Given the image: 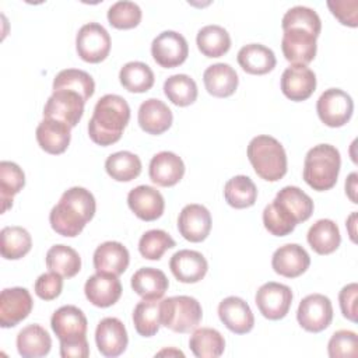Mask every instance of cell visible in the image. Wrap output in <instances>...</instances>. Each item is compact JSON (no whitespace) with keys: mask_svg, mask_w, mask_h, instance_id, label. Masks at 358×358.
Here are the masks:
<instances>
[{"mask_svg":"<svg viewBox=\"0 0 358 358\" xmlns=\"http://www.w3.org/2000/svg\"><path fill=\"white\" fill-rule=\"evenodd\" d=\"M25 185L24 171L11 161L0 162V200L1 213L13 206V197L21 192Z\"/></svg>","mask_w":358,"mask_h":358,"instance_id":"74e56055","label":"cell"},{"mask_svg":"<svg viewBox=\"0 0 358 358\" xmlns=\"http://www.w3.org/2000/svg\"><path fill=\"white\" fill-rule=\"evenodd\" d=\"M329 357L345 358L358 355V337L352 330H337L329 340L327 344Z\"/></svg>","mask_w":358,"mask_h":358,"instance_id":"c3c4849f","label":"cell"},{"mask_svg":"<svg viewBox=\"0 0 358 358\" xmlns=\"http://www.w3.org/2000/svg\"><path fill=\"white\" fill-rule=\"evenodd\" d=\"M95 343L103 357L115 358L126 351L129 337L124 324L117 317H103L95 330Z\"/></svg>","mask_w":358,"mask_h":358,"instance_id":"9a60e30c","label":"cell"},{"mask_svg":"<svg viewBox=\"0 0 358 358\" xmlns=\"http://www.w3.org/2000/svg\"><path fill=\"white\" fill-rule=\"evenodd\" d=\"M108 21L117 29H130L140 24L141 8L130 0H119L108 8Z\"/></svg>","mask_w":358,"mask_h":358,"instance_id":"bcb514c9","label":"cell"},{"mask_svg":"<svg viewBox=\"0 0 358 358\" xmlns=\"http://www.w3.org/2000/svg\"><path fill=\"white\" fill-rule=\"evenodd\" d=\"M355 224H357V213L352 211V213L350 214V217L347 218V221H345V227H347V229H348V234H350V238H351L352 242L357 241V239H355Z\"/></svg>","mask_w":358,"mask_h":358,"instance_id":"11a10c76","label":"cell"},{"mask_svg":"<svg viewBox=\"0 0 358 358\" xmlns=\"http://www.w3.org/2000/svg\"><path fill=\"white\" fill-rule=\"evenodd\" d=\"M357 296H358L357 282L344 285L338 294V302H340V309L343 316L354 323L357 322V315H358Z\"/></svg>","mask_w":358,"mask_h":358,"instance_id":"816d5d0a","label":"cell"},{"mask_svg":"<svg viewBox=\"0 0 358 358\" xmlns=\"http://www.w3.org/2000/svg\"><path fill=\"white\" fill-rule=\"evenodd\" d=\"M357 172H351L345 180V193L350 197V200L357 204Z\"/></svg>","mask_w":358,"mask_h":358,"instance_id":"db71d44e","label":"cell"},{"mask_svg":"<svg viewBox=\"0 0 358 358\" xmlns=\"http://www.w3.org/2000/svg\"><path fill=\"white\" fill-rule=\"evenodd\" d=\"M310 264L309 253L298 243H287L275 249L271 257L273 270L287 278L303 274Z\"/></svg>","mask_w":358,"mask_h":358,"instance_id":"ffe728a7","label":"cell"},{"mask_svg":"<svg viewBox=\"0 0 358 358\" xmlns=\"http://www.w3.org/2000/svg\"><path fill=\"white\" fill-rule=\"evenodd\" d=\"M225 201L234 208H248L256 203L257 187L246 175H236L231 178L224 186Z\"/></svg>","mask_w":358,"mask_h":358,"instance_id":"8d00e7d4","label":"cell"},{"mask_svg":"<svg viewBox=\"0 0 358 358\" xmlns=\"http://www.w3.org/2000/svg\"><path fill=\"white\" fill-rule=\"evenodd\" d=\"M255 172L264 180L277 182L287 173V154L282 144L267 134L256 136L246 150Z\"/></svg>","mask_w":358,"mask_h":358,"instance_id":"277c9868","label":"cell"},{"mask_svg":"<svg viewBox=\"0 0 358 358\" xmlns=\"http://www.w3.org/2000/svg\"><path fill=\"white\" fill-rule=\"evenodd\" d=\"M168 287L165 273L154 267H141L131 275V288L143 299H159Z\"/></svg>","mask_w":358,"mask_h":358,"instance_id":"4dcf8cb0","label":"cell"},{"mask_svg":"<svg viewBox=\"0 0 358 358\" xmlns=\"http://www.w3.org/2000/svg\"><path fill=\"white\" fill-rule=\"evenodd\" d=\"M306 239L309 246L317 255H330L340 246L341 235L337 224L333 220L322 218L309 228Z\"/></svg>","mask_w":358,"mask_h":358,"instance_id":"1f68e13d","label":"cell"},{"mask_svg":"<svg viewBox=\"0 0 358 358\" xmlns=\"http://www.w3.org/2000/svg\"><path fill=\"white\" fill-rule=\"evenodd\" d=\"M67 90L74 91L83 96L87 102L95 91L94 78L80 69H64L59 71L53 80V91Z\"/></svg>","mask_w":358,"mask_h":358,"instance_id":"ab89813d","label":"cell"},{"mask_svg":"<svg viewBox=\"0 0 358 358\" xmlns=\"http://www.w3.org/2000/svg\"><path fill=\"white\" fill-rule=\"evenodd\" d=\"M296 320L302 329L310 333H320L333 320L331 301L323 294L306 295L298 306Z\"/></svg>","mask_w":358,"mask_h":358,"instance_id":"ba28073f","label":"cell"},{"mask_svg":"<svg viewBox=\"0 0 358 358\" xmlns=\"http://www.w3.org/2000/svg\"><path fill=\"white\" fill-rule=\"evenodd\" d=\"M239 66L249 74H267L275 67L274 52L262 43H249L239 49L238 52Z\"/></svg>","mask_w":358,"mask_h":358,"instance_id":"f1b7e54d","label":"cell"},{"mask_svg":"<svg viewBox=\"0 0 358 358\" xmlns=\"http://www.w3.org/2000/svg\"><path fill=\"white\" fill-rule=\"evenodd\" d=\"M129 262L130 255L127 248L116 241H106L94 252V267L98 273L120 275L129 267Z\"/></svg>","mask_w":358,"mask_h":358,"instance_id":"d4e9b609","label":"cell"},{"mask_svg":"<svg viewBox=\"0 0 358 358\" xmlns=\"http://www.w3.org/2000/svg\"><path fill=\"white\" fill-rule=\"evenodd\" d=\"M150 179L162 187L175 186L185 175V164L179 155L172 151H161L150 161Z\"/></svg>","mask_w":358,"mask_h":358,"instance_id":"603a6c76","label":"cell"},{"mask_svg":"<svg viewBox=\"0 0 358 358\" xmlns=\"http://www.w3.org/2000/svg\"><path fill=\"white\" fill-rule=\"evenodd\" d=\"M151 55L157 64L172 69L182 64L189 55L186 38L176 31H164L158 34L151 43Z\"/></svg>","mask_w":358,"mask_h":358,"instance_id":"8fae6325","label":"cell"},{"mask_svg":"<svg viewBox=\"0 0 358 358\" xmlns=\"http://www.w3.org/2000/svg\"><path fill=\"white\" fill-rule=\"evenodd\" d=\"M76 49L84 62L99 63L110 52V36L101 24L87 22L77 32Z\"/></svg>","mask_w":358,"mask_h":358,"instance_id":"52a82bcc","label":"cell"},{"mask_svg":"<svg viewBox=\"0 0 358 358\" xmlns=\"http://www.w3.org/2000/svg\"><path fill=\"white\" fill-rule=\"evenodd\" d=\"M50 326L60 343L87 338V317L84 312L74 305H64L56 309L50 317Z\"/></svg>","mask_w":358,"mask_h":358,"instance_id":"7c38bea8","label":"cell"},{"mask_svg":"<svg viewBox=\"0 0 358 358\" xmlns=\"http://www.w3.org/2000/svg\"><path fill=\"white\" fill-rule=\"evenodd\" d=\"M281 27L282 31L291 28L305 29L317 38L322 31V21L319 14L313 8H309L306 6H294L284 14Z\"/></svg>","mask_w":358,"mask_h":358,"instance_id":"ee69618b","label":"cell"},{"mask_svg":"<svg viewBox=\"0 0 358 358\" xmlns=\"http://www.w3.org/2000/svg\"><path fill=\"white\" fill-rule=\"evenodd\" d=\"M178 229L189 242L204 241L211 231V214L201 204H186L178 217Z\"/></svg>","mask_w":358,"mask_h":358,"instance_id":"e0dca14e","label":"cell"},{"mask_svg":"<svg viewBox=\"0 0 358 358\" xmlns=\"http://www.w3.org/2000/svg\"><path fill=\"white\" fill-rule=\"evenodd\" d=\"M34 301L27 288H4L0 294V326L14 327L31 313Z\"/></svg>","mask_w":358,"mask_h":358,"instance_id":"4fadbf2b","label":"cell"},{"mask_svg":"<svg viewBox=\"0 0 358 358\" xmlns=\"http://www.w3.org/2000/svg\"><path fill=\"white\" fill-rule=\"evenodd\" d=\"M96 210L94 194L81 186L67 189L49 214L52 229L67 238L77 236Z\"/></svg>","mask_w":358,"mask_h":358,"instance_id":"6da1fadb","label":"cell"},{"mask_svg":"<svg viewBox=\"0 0 358 358\" xmlns=\"http://www.w3.org/2000/svg\"><path fill=\"white\" fill-rule=\"evenodd\" d=\"M129 208L143 221L158 220L165 210L164 196L152 186L140 185L127 194Z\"/></svg>","mask_w":358,"mask_h":358,"instance_id":"ac0fdd59","label":"cell"},{"mask_svg":"<svg viewBox=\"0 0 358 358\" xmlns=\"http://www.w3.org/2000/svg\"><path fill=\"white\" fill-rule=\"evenodd\" d=\"M199 50L207 57H220L231 48V36L221 25H206L199 29L196 36Z\"/></svg>","mask_w":358,"mask_h":358,"instance_id":"e575fe53","label":"cell"},{"mask_svg":"<svg viewBox=\"0 0 358 358\" xmlns=\"http://www.w3.org/2000/svg\"><path fill=\"white\" fill-rule=\"evenodd\" d=\"M71 127L63 122L43 117L36 127V141L48 154H62L67 150L71 140Z\"/></svg>","mask_w":358,"mask_h":358,"instance_id":"cb8c5ba5","label":"cell"},{"mask_svg":"<svg viewBox=\"0 0 358 358\" xmlns=\"http://www.w3.org/2000/svg\"><path fill=\"white\" fill-rule=\"evenodd\" d=\"M319 119L329 127H341L352 116L354 102L350 94L340 88H329L316 102Z\"/></svg>","mask_w":358,"mask_h":358,"instance_id":"8992f818","label":"cell"},{"mask_svg":"<svg viewBox=\"0 0 358 358\" xmlns=\"http://www.w3.org/2000/svg\"><path fill=\"white\" fill-rule=\"evenodd\" d=\"M176 242L164 229H150L144 232L138 241V252L144 259L159 260L162 255L173 248Z\"/></svg>","mask_w":358,"mask_h":358,"instance_id":"f6af8a7d","label":"cell"},{"mask_svg":"<svg viewBox=\"0 0 358 358\" xmlns=\"http://www.w3.org/2000/svg\"><path fill=\"white\" fill-rule=\"evenodd\" d=\"M84 105L85 101L80 94L67 90H57L48 98L43 108V117L55 119L74 127L84 115Z\"/></svg>","mask_w":358,"mask_h":358,"instance_id":"9c48e42d","label":"cell"},{"mask_svg":"<svg viewBox=\"0 0 358 358\" xmlns=\"http://www.w3.org/2000/svg\"><path fill=\"white\" fill-rule=\"evenodd\" d=\"M161 324L176 333L194 330L203 317L200 302L189 295H176L159 302Z\"/></svg>","mask_w":358,"mask_h":358,"instance_id":"5b68a950","label":"cell"},{"mask_svg":"<svg viewBox=\"0 0 358 358\" xmlns=\"http://www.w3.org/2000/svg\"><path fill=\"white\" fill-rule=\"evenodd\" d=\"M32 248L29 232L18 225L4 227L0 231V252L7 260H18L24 257Z\"/></svg>","mask_w":358,"mask_h":358,"instance_id":"d590c367","label":"cell"},{"mask_svg":"<svg viewBox=\"0 0 358 358\" xmlns=\"http://www.w3.org/2000/svg\"><path fill=\"white\" fill-rule=\"evenodd\" d=\"M52 338L41 324H28L17 334V350L24 358H39L49 354Z\"/></svg>","mask_w":358,"mask_h":358,"instance_id":"f546056e","label":"cell"},{"mask_svg":"<svg viewBox=\"0 0 358 358\" xmlns=\"http://www.w3.org/2000/svg\"><path fill=\"white\" fill-rule=\"evenodd\" d=\"M129 120L130 106L127 101L120 95L106 94L95 103L88 122V136L98 145H112L120 140Z\"/></svg>","mask_w":358,"mask_h":358,"instance_id":"7a4b0ae2","label":"cell"},{"mask_svg":"<svg viewBox=\"0 0 358 358\" xmlns=\"http://www.w3.org/2000/svg\"><path fill=\"white\" fill-rule=\"evenodd\" d=\"M316 36L305 29L291 28L285 29L281 39V49L284 57L292 64H308L310 63L317 50Z\"/></svg>","mask_w":358,"mask_h":358,"instance_id":"5bb4252c","label":"cell"},{"mask_svg":"<svg viewBox=\"0 0 358 358\" xmlns=\"http://www.w3.org/2000/svg\"><path fill=\"white\" fill-rule=\"evenodd\" d=\"M119 80L129 92H145L154 85V73L143 62H129L119 71Z\"/></svg>","mask_w":358,"mask_h":358,"instance_id":"7bdbcfd3","label":"cell"},{"mask_svg":"<svg viewBox=\"0 0 358 358\" xmlns=\"http://www.w3.org/2000/svg\"><path fill=\"white\" fill-rule=\"evenodd\" d=\"M203 81L208 94L217 98H227L236 91L239 78L235 69L228 63H215L204 70Z\"/></svg>","mask_w":358,"mask_h":358,"instance_id":"4316f807","label":"cell"},{"mask_svg":"<svg viewBox=\"0 0 358 358\" xmlns=\"http://www.w3.org/2000/svg\"><path fill=\"white\" fill-rule=\"evenodd\" d=\"M255 302L266 319L280 320L287 316L291 308L292 291L285 284L268 281L256 291Z\"/></svg>","mask_w":358,"mask_h":358,"instance_id":"30bf717a","label":"cell"},{"mask_svg":"<svg viewBox=\"0 0 358 358\" xmlns=\"http://www.w3.org/2000/svg\"><path fill=\"white\" fill-rule=\"evenodd\" d=\"M136 331L143 337H152L161 327V312L158 299H143L133 310Z\"/></svg>","mask_w":358,"mask_h":358,"instance_id":"60d3db41","label":"cell"},{"mask_svg":"<svg viewBox=\"0 0 358 358\" xmlns=\"http://www.w3.org/2000/svg\"><path fill=\"white\" fill-rule=\"evenodd\" d=\"M331 14L343 24L355 28L358 25V1L357 0H336L327 1Z\"/></svg>","mask_w":358,"mask_h":358,"instance_id":"f907efd6","label":"cell"},{"mask_svg":"<svg viewBox=\"0 0 358 358\" xmlns=\"http://www.w3.org/2000/svg\"><path fill=\"white\" fill-rule=\"evenodd\" d=\"M189 347L197 358H218L225 350V338L215 329L200 327L190 336Z\"/></svg>","mask_w":358,"mask_h":358,"instance_id":"836d02e7","label":"cell"},{"mask_svg":"<svg viewBox=\"0 0 358 358\" xmlns=\"http://www.w3.org/2000/svg\"><path fill=\"white\" fill-rule=\"evenodd\" d=\"M60 355L63 358H87L90 355V347L87 338L60 343Z\"/></svg>","mask_w":358,"mask_h":358,"instance_id":"f5cc1de1","label":"cell"},{"mask_svg":"<svg viewBox=\"0 0 358 358\" xmlns=\"http://www.w3.org/2000/svg\"><path fill=\"white\" fill-rule=\"evenodd\" d=\"M85 298L98 308L115 305L122 295V284L117 275L109 273H95L85 281Z\"/></svg>","mask_w":358,"mask_h":358,"instance_id":"d6986e66","label":"cell"},{"mask_svg":"<svg viewBox=\"0 0 358 358\" xmlns=\"http://www.w3.org/2000/svg\"><path fill=\"white\" fill-rule=\"evenodd\" d=\"M108 175L117 182H130L141 173V159L130 151H117L105 161Z\"/></svg>","mask_w":358,"mask_h":358,"instance_id":"f35d334b","label":"cell"},{"mask_svg":"<svg viewBox=\"0 0 358 358\" xmlns=\"http://www.w3.org/2000/svg\"><path fill=\"white\" fill-rule=\"evenodd\" d=\"M220 320L235 334H246L255 326L250 306L239 296H227L218 305Z\"/></svg>","mask_w":358,"mask_h":358,"instance_id":"7402d4cb","label":"cell"},{"mask_svg":"<svg viewBox=\"0 0 358 358\" xmlns=\"http://www.w3.org/2000/svg\"><path fill=\"white\" fill-rule=\"evenodd\" d=\"M169 268L178 281L194 284L204 278L208 270V263L200 252L182 249L172 255Z\"/></svg>","mask_w":358,"mask_h":358,"instance_id":"44dd1931","label":"cell"},{"mask_svg":"<svg viewBox=\"0 0 358 358\" xmlns=\"http://www.w3.org/2000/svg\"><path fill=\"white\" fill-rule=\"evenodd\" d=\"M263 224L264 228L275 236H285L296 227L295 221L274 200L263 210Z\"/></svg>","mask_w":358,"mask_h":358,"instance_id":"7dc6e473","label":"cell"},{"mask_svg":"<svg viewBox=\"0 0 358 358\" xmlns=\"http://www.w3.org/2000/svg\"><path fill=\"white\" fill-rule=\"evenodd\" d=\"M165 354H168V355L175 354V355H180V357H183V352L176 351V350H162V351H159L157 355H165Z\"/></svg>","mask_w":358,"mask_h":358,"instance_id":"9f6ffc18","label":"cell"},{"mask_svg":"<svg viewBox=\"0 0 358 358\" xmlns=\"http://www.w3.org/2000/svg\"><path fill=\"white\" fill-rule=\"evenodd\" d=\"M137 119L145 133L158 136L171 127L173 116L165 102L157 98H148L140 105Z\"/></svg>","mask_w":358,"mask_h":358,"instance_id":"484cf974","label":"cell"},{"mask_svg":"<svg viewBox=\"0 0 358 358\" xmlns=\"http://www.w3.org/2000/svg\"><path fill=\"white\" fill-rule=\"evenodd\" d=\"M165 96L176 106L192 105L197 99V84L187 74H173L164 83Z\"/></svg>","mask_w":358,"mask_h":358,"instance_id":"b9f144b4","label":"cell"},{"mask_svg":"<svg viewBox=\"0 0 358 358\" xmlns=\"http://www.w3.org/2000/svg\"><path fill=\"white\" fill-rule=\"evenodd\" d=\"M274 201L295 221L298 225L310 218L313 213V200L298 186H284Z\"/></svg>","mask_w":358,"mask_h":358,"instance_id":"83f0119b","label":"cell"},{"mask_svg":"<svg viewBox=\"0 0 358 358\" xmlns=\"http://www.w3.org/2000/svg\"><path fill=\"white\" fill-rule=\"evenodd\" d=\"M35 294L43 301L56 299L63 289V277L55 271L41 274L34 285Z\"/></svg>","mask_w":358,"mask_h":358,"instance_id":"681fc988","label":"cell"},{"mask_svg":"<svg viewBox=\"0 0 358 358\" xmlns=\"http://www.w3.org/2000/svg\"><path fill=\"white\" fill-rule=\"evenodd\" d=\"M341 157L331 144H317L312 147L303 161V180L317 192L331 189L337 183Z\"/></svg>","mask_w":358,"mask_h":358,"instance_id":"3957f363","label":"cell"},{"mask_svg":"<svg viewBox=\"0 0 358 358\" xmlns=\"http://www.w3.org/2000/svg\"><path fill=\"white\" fill-rule=\"evenodd\" d=\"M316 90V74L305 64H291L281 74L282 94L295 102L308 99Z\"/></svg>","mask_w":358,"mask_h":358,"instance_id":"2e32d148","label":"cell"},{"mask_svg":"<svg viewBox=\"0 0 358 358\" xmlns=\"http://www.w3.org/2000/svg\"><path fill=\"white\" fill-rule=\"evenodd\" d=\"M46 266L49 271H55L62 277L71 278L81 270V257L71 246L59 243L46 252Z\"/></svg>","mask_w":358,"mask_h":358,"instance_id":"d6a6232c","label":"cell"}]
</instances>
